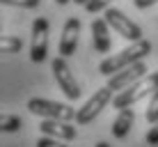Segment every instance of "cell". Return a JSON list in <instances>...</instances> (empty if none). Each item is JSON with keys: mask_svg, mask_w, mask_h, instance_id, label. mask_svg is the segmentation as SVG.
<instances>
[{"mask_svg": "<svg viewBox=\"0 0 158 147\" xmlns=\"http://www.w3.org/2000/svg\"><path fill=\"white\" fill-rule=\"evenodd\" d=\"M28 110L32 115H39V117L67 119V122L76 119V115H78V110L71 108L69 103H57V101H51V99H39V97L28 101Z\"/></svg>", "mask_w": 158, "mask_h": 147, "instance_id": "3", "label": "cell"}, {"mask_svg": "<svg viewBox=\"0 0 158 147\" xmlns=\"http://www.w3.org/2000/svg\"><path fill=\"white\" fill-rule=\"evenodd\" d=\"M110 2H112V0H87L85 9H87L89 14H96V12H101V9H106Z\"/></svg>", "mask_w": 158, "mask_h": 147, "instance_id": "17", "label": "cell"}, {"mask_svg": "<svg viewBox=\"0 0 158 147\" xmlns=\"http://www.w3.org/2000/svg\"><path fill=\"white\" fill-rule=\"evenodd\" d=\"M94 147H112V145H108V143H103V140H99V143H96Z\"/></svg>", "mask_w": 158, "mask_h": 147, "instance_id": "21", "label": "cell"}, {"mask_svg": "<svg viewBox=\"0 0 158 147\" xmlns=\"http://www.w3.org/2000/svg\"><path fill=\"white\" fill-rule=\"evenodd\" d=\"M110 23L106 19H94L92 21V46L96 53H110L112 39H110Z\"/></svg>", "mask_w": 158, "mask_h": 147, "instance_id": "11", "label": "cell"}, {"mask_svg": "<svg viewBox=\"0 0 158 147\" xmlns=\"http://www.w3.org/2000/svg\"><path fill=\"white\" fill-rule=\"evenodd\" d=\"M51 69H53V76H55L57 80V88L64 92V97H67L69 101H76L80 97V85L76 83V76L71 74V69H69L67 64V58L60 55L51 62Z\"/></svg>", "mask_w": 158, "mask_h": 147, "instance_id": "5", "label": "cell"}, {"mask_svg": "<svg viewBox=\"0 0 158 147\" xmlns=\"http://www.w3.org/2000/svg\"><path fill=\"white\" fill-rule=\"evenodd\" d=\"M144 117H147V122H149V124H156V122H158V90L154 92V94H151Z\"/></svg>", "mask_w": 158, "mask_h": 147, "instance_id": "15", "label": "cell"}, {"mask_svg": "<svg viewBox=\"0 0 158 147\" xmlns=\"http://www.w3.org/2000/svg\"><path fill=\"white\" fill-rule=\"evenodd\" d=\"M147 143H149V145H154V147L158 145V122L149 129V133H147Z\"/></svg>", "mask_w": 158, "mask_h": 147, "instance_id": "19", "label": "cell"}, {"mask_svg": "<svg viewBox=\"0 0 158 147\" xmlns=\"http://www.w3.org/2000/svg\"><path fill=\"white\" fill-rule=\"evenodd\" d=\"M37 147H67L60 143V138H53V136H41L39 140H37Z\"/></svg>", "mask_w": 158, "mask_h": 147, "instance_id": "18", "label": "cell"}, {"mask_svg": "<svg viewBox=\"0 0 158 147\" xmlns=\"http://www.w3.org/2000/svg\"><path fill=\"white\" fill-rule=\"evenodd\" d=\"M149 74V69H147V64H144V60H140V62H135V64H131V67L126 69H122V71H117V74H112V76H108V88L110 90H126L131 88L133 83H138L142 76Z\"/></svg>", "mask_w": 158, "mask_h": 147, "instance_id": "8", "label": "cell"}, {"mask_svg": "<svg viewBox=\"0 0 158 147\" xmlns=\"http://www.w3.org/2000/svg\"><path fill=\"white\" fill-rule=\"evenodd\" d=\"M158 0H133V5L138 9H147V7H151V5H156Z\"/></svg>", "mask_w": 158, "mask_h": 147, "instance_id": "20", "label": "cell"}, {"mask_svg": "<svg viewBox=\"0 0 158 147\" xmlns=\"http://www.w3.org/2000/svg\"><path fill=\"white\" fill-rule=\"evenodd\" d=\"M149 53H151V41H147V39L131 41L128 48H124V51L115 53V55L101 60L99 71H101L103 76H112V74L122 71V69L131 67V64H135V62H140V60H144Z\"/></svg>", "mask_w": 158, "mask_h": 147, "instance_id": "1", "label": "cell"}, {"mask_svg": "<svg viewBox=\"0 0 158 147\" xmlns=\"http://www.w3.org/2000/svg\"><path fill=\"white\" fill-rule=\"evenodd\" d=\"M106 21L110 23V28L115 30L119 37H124L126 41H140V39H142V30H140V25L133 23L122 9L108 7L106 9Z\"/></svg>", "mask_w": 158, "mask_h": 147, "instance_id": "6", "label": "cell"}, {"mask_svg": "<svg viewBox=\"0 0 158 147\" xmlns=\"http://www.w3.org/2000/svg\"><path fill=\"white\" fill-rule=\"evenodd\" d=\"M39 131L44 136H53L60 140H76V131L73 124H69L67 119H53V117H44V122H39Z\"/></svg>", "mask_w": 158, "mask_h": 147, "instance_id": "9", "label": "cell"}, {"mask_svg": "<svg viewBox=\"0 0 158 147\" xmlns=\"http://www.w3.org/2000/svg\"><path fill=\"white\" fill-rule=\"evenodd\" d=\"M21 127H23V119L19 115H2L0 117V129L5 133H16Z\"/></svg>", "mask_w": 158, "mask_h": 147, "instance_id": "14", "label": "cell"}, {"mask_svg": "<svg viewBox=\"0 0 158 147\" xmlns=\"http://www.w3.org/2000/svg\"><path fill=\"white\" fill-rule=\"evenodd\" d=\"M133 124H135V113H133V108H122V110H119V115L115 117V122H112L110 131H112L115 138H126V136L131 133V129H133Z\"/></svg>", "mask_w": 158, "mask_h": 147, "instance_id": "12", "label": "cell"}, {"mask_svg": "<svg viewBox=\"0 0 158 147\" xmlns=\"http://www.w3.org/2000/svg\"><path fill=\"white\" fill-rule=\"evenodd\" d=\"M2 5L9 7H23V9H35L41 5V0H2Z\"/></svg>", "mask_w": 158, "mask_h": 147, "instance_id": "16", "label": "cell"}, {"mask_svg": "<svg viewBox=\"0 0 158 147\" xmlns=\"http://www.w3.org/2000/svg\"><path fill=\"white\" fill-rule=\"evenodd\" d=\"M112 92L115 90H110L106 85V88H101V90H96L94 94L87 99V103L83 108H78V115H76V124L78 127H85V124H89V122H94V117L99 115V113L103 110V108L108 106L115 97H112Z\"/></svg>", "mask_w": 158, "mask_h": 147, "instance_id": "4", "label": "cell"}, {"mask_svg": "<svg viewBox=\"0 0 158 147\" xmlns=\"http://www.w3.org/2000/svg\"><path fill=\"white\" fill-rule=\"evenodd\" d=\"M78 35H80V19H67V23H64L62 28V37H60V55L69 58L76 53V48H78Z\"/></svg>", "mask_w": 158, "mask_h": 147, "instance_id": "10", "label": "cell"}, {"mask_svg": "<svg viewBox=\"0 0 158 147\" xmlns=\"http://www.w3.org/2000/svg\"><path fill=\"white\" fill-rule=\"evenodd\" d=\"M156 90H158V71L147 74V76H142V78L138 80V83H133L131 88L119 92L115 99H112V108H117V110H122V108H131L133 103H138L140 99L154 94Z\"/></svg>", "mask_w": 158, "mask_h": 147, "instance_id": "2", "label": "cell"}, {"mask_svg": "<svg viewBox=\"0 0 158 147\" xmlns=\"http://www.w3.org/2000/svg\"><path fill=\"white\" fill-rule=\"evenodd\" d=\"M30 58H32V62H39V64L48 58V21L44 19V16L32 21Z\"/></svg>", "mask_w": 158, "mask_h": 147, "instance_id": "7", "label": "cell"}, {"mask_svg": "<svg viewBox=\"0 0 158 147\" xmlns=\"http://www.w3.org/2000/svg\"><path fill=\"white\" fill-rule=\"evenodd\" d=\"M23 48V39L21 37H14V35H5L0 39V51L2 53H21Z\"/></svg>", "mask_w": 158, "mask_h": 147, "instance_id": "13", "label": "cell"}, {"mask_svg": "<svg viewBox=\"0 0 158 147\" xmlns=\"http://www.w3.org/2000/svg\"><path fill=\"white\" fill-rule=\"evenodd\" d=\"M57 5H69V2H73V0H55Z\"/></svg>", "mask_w": 158, "mask_h": 147, "instance_id": "22", "label": "cell"}, {"mask_svg": "<svg viewBox=\"0 0 158 147\" xmlns=\"http://www.w3.org/2000/svg\"><path fill=\"white\" fill-rule=\"evenodd\" d=\"M73 2H76V5H83V7H85V5H87V0H73Z\"/></svg>", "mask_w": 158, "mask_h": 147, "instance_id": "23", "label": "cell"}]
</instances>
